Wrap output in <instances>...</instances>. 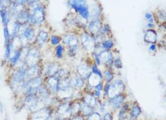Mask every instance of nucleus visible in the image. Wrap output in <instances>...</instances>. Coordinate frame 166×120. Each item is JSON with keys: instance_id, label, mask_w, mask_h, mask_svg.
<instances>
[{"instance_id": "c85d7f7f", "label": "nucleus", "mask_w": 166, "mask_h": 120, "mask_svg": "<svg viewBox=\"0 0 166 120\" xmlns=\"http://www.w3.org/2000/svg\"><path fill=\"white\" fill-rule=\"evenodd\" d=\"M81 109L82 113L86 116H88L91 114H92V107L85 104H84L82 107L81 106Z\"/></svg>"}, {"instance_id": "39448f33", "label": "nucleus", "mask_w": 166, "mask_h": 120, "mask_svg": "<svg viewBox=\"0 0 166 120\" xmlns=\"http://www.w3.org/2000/svg\"><path fill=\"white\" fill-rule=\"evenodd\" d=\"M81 39L83 47L86 50L91 51L94 49L95 47V40L88 33H84L81 36Z\"/></svg>"}, {"instance_id": "f3484780", "label": "nucleus", "mask_w": 166, "mask_h": 120, "mask_svg": "<svg viewBox=\"0 0 166 120\" xmlns=\"http://www.w3.org/2000/svg\"><path fill=\"white\" fill-rule=\"evenodd\" d=\"M58 83H59V79L56 77H51L48 80H47V84L49 87L50 89L55 92L58 90Z\"/></svg>"}, {"instance_id": "49530a36", "label": "nucleus", "mask_w": 166, "mask_h": 120, "mask_svg": "<svg viewBox=\"0 0 166 120\" xmlns=\"http://www.w3.org/2000/svg\"><path fill=\"white\" fill-rule=\"evenodd\" d=\"M71 120H83V118L81 116H74Z\"/></svg>"}, {"instance_id": "4be33fe9", "label": "nucleus", "mask_w": 166, "mask_h": 120, "mask_svg": "<svg viewBox=\"0 0 166 120\" xmlns=\"http://www.w3.org/2000/svg\"><path fill=\"white\" fill-rule=\"evenodd\" d=\"M70 85L72 86L74 88H81L83 85V79L81 77L75 76L72 78V79L70 81Z\"/></svg>"}, {"instance_id": "ea45409f", "label": "nucleus", "mask_w": 166, "mask_h": 120, "mask_svg": "<svg viewBox=\"0 0 166 120\" xmlns=\"http://www.w3.org/2000/svg\"><path fill=\"white\" fill-rule=\"evenodd\" d=\"M1 12V17H2V19L3 21V22L4 24H6L7 22V15H6V10L4 9Z\"/></svg>"}, {"instance_id": "c03bdc74", "label": "nucleus", "mask_w": 166, "mask_h": 120, "mask_svg": "<svg viewBox=\"0 0 166 120\" xmlns=\"http://www.w3.org/2000/svg\"><path fill=\"white\" fill-rule=\"evenodd\" d=\"M10 53V46H7L6 47V57L7 58H9Z\"/></svg>"}, {"instance_id": "412c9836", "label": "nucleus", "mask_w": 166, "mask_h": 120, "mask_svg": "<svg viewBox=\"0 0 166 120\" xmlns=\"http://www.w3.org/2000/svg\"><path fill=\"white\" fill-rule=\"evenodd\" d=\"M48 38V33H47L46 32L43 30H42L39 33L37 36L36 43L40 45H42L47 41Z\"/></svg>"}, {"instance_id": "9b49d317", "label": "nucleus", "mask_w": 166, "mask_h": 120, "mask_svg": "<svg viewBox=\"0 0 166 120\" xmlns=\"http://www.w3.org/2000/svg\"><path fill=\"white\" fill-rule=\"evenodd\" d=\"M124 99H125L124 97L120 94L113 98H111L109 100V103L110 104V106L112 107V108L118 109L122 104Z\"/></svg>"}, {"instance_id": "72a5a7b5", "label": "nucleus", "mask_w": 166, "mask_h": 120, "mask_svg": "<svg viewBox=\"0 0 166 120\" xmlns=\"http://www.w3.org/2000/svg\"><path fill=\"white\" fill-rule=\"evenodd\" d=\"M113 47V42L111 40H108L104 42V47L106 50H109Z\"/></svg>"}, {"instance_id": "423d86ee", "label": "nucleus", "mask_w": 166, "mask_h": 120, "mask_svg": "<svg viewBox=\"0 0 166 120\" xmlns=\"http://www.w3.org/2000/svg\"><path fill=\"white\" fill-rule=\"evenodd\" d=\"M51 110L49 108H43L34 113L32 120H47L51 115Z\"/></svg>"}, {"instance_id": "2eb2a0df", "label": "nucleus", "mask_w": 166, "mask_h": 120, "mask_svg": "<svg viewBox=\"0 0 166 120\" xmlns=\"http://www.w3.org/2000/svg\"><path fill=\"white\" fill-rule=\"evenodd\" d=\"M42 79L39 76H37L36 77H35L31 80H29L27 83H25L24 85V88H26L27 89L29 88H38L41 85Z\"/></svg>"}, {"instance_id": "f704fd0d", "label": "nucleus", "mask_w": 166, "mask_h": 120, "mask_svg": "<svg viewBox=\"0 0 166 120\" xmlns=\"http://www.w3.org/2000/svg\"><path fill=\"white\" fill-rule=\"evenodd\" d=\"M91 70L92 71V73H94V74H97V75H98V76H99L100 77H101L102 78V73H101V72H100V71L98 69V68L97 67V65H93V66H92V69H91Z\"/></svg>"}, {"instance_id": "20e7f679", "label": "nucleus", "mask_w": 166, "mask_h": 120, "mask_svg": "<svg viewBox=\"0 0 166 120\" xmlns=\"http://www.w3.org/2000/svg\"><path fill=\"white\" fill-rule=\"evenodd\" d=\"M25 59L27 63L30 66L37 65L40 59L39 52L36 49H32L29 50Z\"/></svg>"}, {"instance_id": "8fccbe9b", "label": "nucleus", "mask_w": 166, "mask_h": 120, "mask_svg": "<svg viewBox=\"0 0 166 120\" xmlns=\"http://www.w3.org/2000/svg\"><path fill=\"white\" fill-rule=\"evenodd\" d=\"M155 48H156V47H155V45L154 44L152 45L150 47V48H149V49H150V50H152V51H154V50H155Z\"/></svg>"}, {"instance_id": "b1692460", "label": "nucleus", "mask_w": 166, "mask_h": 120, "mask_svg": "<svg viewBox=\"0 0 166 120\" xmlns=\"http://www.w3.org/2000/svg\"><path fill=\"white\" fill-rule=\"evenodd\" d=\"M29 17H30V15L28 14L27 12L25 11L24 10L17 15L18 21L21 24H24L27 21H28L29 20Z\"/></svg>"}, {"instance_id": "4c0bfd02", "label": "nucleus", "mask_w": 166, "mask_h": 120, "mask_svg": "<svg viewBox=\"0 0 166 120\" xmlns=\"http://www.w3.org/2000/svg\"><path fill=\"white\" fill-rule=\"evenodd\" d=\"M59 38L56 36H52L51 38V42L53 45H58L59 43Z\"/></svg>"}, {"instance_id": "a18cd8bd", "label": "nucleus", "mask_w": 166, "mask_h": 120, "mask_svg": "<svg viewBox=\"0 0 166 120\" xmlns=\"http://www.w3.org/2000/svg\"><path fill=\"white\" fill-rule=\"evenodd\" d=\"M104 120H112V116L109 113H107L104 117Z\"/></svg>"}, {"instance_id": "a878e982", "label": "nucleus", "mask_w": 166, "mask_h": 120, "mask_svg": "<svg viewBox=\"0 0 166 120\" xmlns=\"http://www.w3.org/2000/svg\"><path fill=\"white\" fill-rule=\"evenodd\" d=\"M140 114H141V109L138 106H134L130 112V117L132 119L137 118L140 115Z\"/></svg>"}, {"instance_id": "473e14b6", "label": "nucleus", "mask_w": 166, "mask_h": 120, "mask_svg": "<svg viewBox=\"0 0 166 120\" xmlns=\"http://www.w3.org/2000/svg\"><path fill=\"white\" fill-rule=\"evenodd\" d=\"M87 120H101V117L99 115V114L94 112L88 115Z\"/></svg>"}, {"instance_id": "de8ad7c7", "label": "nucleus", "mask_w": 166, "mask_h": 120, "mask_svg": "<svg viewBox=\"0 0 166 120\" xmlns=\"http://www.w3.org/2000/svg\"><path fill=\"white\" fill-rule=\"evenodd\" d=\"M102 88H103V87H102V84L101 83H100V84H99L97 86H96V88L97 91H99L102 90Z\"/></svg>"}, {"instance_id": "79ce46f5", "label": "nucleus", "mask_w": 166, "mask_h": 120, "mask_svg": "<svg viewBox=\"0 0 166 120\" xmlns=\"http://www.w3.org/2000/svg\"><path fill=\"white\" fill-rule=\"evenodd\" d=\"M4 38L6 39V43H7L9 39V31L6 27L4 28Z\"/></svg>"}, {"instance_id": "393cba45", "label": "nucleus", "mask_w": 166, "mask_h": 120, "mask_svg": "<svg viewBox=\"0 0 166 120\" xmlns=\"http://www.w3.org/2000/svg\"><path fill=\"white\" fill-rule=\"evenodd\" d=\"M70 82L66 78H63L61 81L59 80L58 90H65L70 88Z\"/></svg>"}, {"instance_id": "a19ab883", "label": "nucleus", "mask_w": 166, "mask_h": 120, "mask_svg": "<svg viewBox=\"0 0 166 120\" xmlns=\"http://www.w3.org/2000/svg\"><path fill=\"white\" fill-rule=\"evenodd\" d=\"M114 65H115V66L116 68H117L119 69H120V68H122V62H121V60H120L119 59L115 60V62H114Z\"/></svg>"}, {"instance_id": "7c9ffc66", "label": "nucleus", "mask_w": 166, "mask_h": 120, "mask_svg": "<svg viewBox=\"0 0 166 120\" xmlns=\"http://www.w3.org/2000/svg\"><path fill=\"white\" fill-rule=\"evenodd\" d=\"M128 110V106L127 104H125L123 107L122 108L120 112V114H119V118L120 120H122L124 119L125 118V115L126 114V112Z\"/></svg>"}, {"instance_id": "dca6fc26", "label": "nucleus", "mask_w": 166, "mask_h": 120, "mask_svg": "<svg viewBox=\"0 0 166 120\" xmlns=\"http://www.w3.org/2000/svg\"><path fill=\"white\" fill-rule=\"evenodd\" d=\"M102 28V22L99 20L92 21L89 25V30L92 33H97Z\"/></svg>"}, {"instance_id": "c756f323", "label": "nucleus", "mask_w": 166, "mask_h": 120, "mask_svg": "<svg viewBox=\"0 0 166 120\" xmlns=\"http://www.w3.org/2000/svg\"><path fill=\"white\" fill-rule=\"evenodd\" d=\"M70 111H71L72 114H76L81 109V105H80L79 103H75L71 107H70Z\"/></svg>"}, {"instance_id": "6ab92c4d", "label": "nucleus", "mask_w": 166, "mask_h": 120, "mask_svg": "<svg viewBox=\"0 0 166 120\" xmlns=\"http://www.w3.org/2000/svg\"><path fill=\"white\" fill-rule=\"evenodd\" d=\"M88 83L89 84L92 86H96L99 84L101 83L102 77L99 76L94 74L93 73L90 74V76L88 77Z\"/></svg>"}, {"instance_id": "f257e3e1", "label": "nucleus", "mask_w": 166, "mask_h": 120, "mask_svg": "<svg viewBox=\"0 0 166 120\" xmlns=\"http://www.w3.org/2000/svg\"><path fill=\"white\" fill-rule=\"evenodd\" d=\"M69 4L73 8L79 12L83 18L88 19L89 13L86 1H70Z\"/></svg>"}, {"instance_id": "f03ea898", "label": "nucleus", "mask_w": 166, "mask_h": 120, "mask_svg": "<svg viewBox=\"0 0 166 120\" xmlns=\"http://www.w3.org/2000/svg\"><path fill=\"white\" fill-rule=\"evenodd\" d=\"M45 18V10L43 7L38 6L33 11L32 15H30L28 21L34 24H41Z\"/></svg>"}, {"instance_id": "603ef678", "label": "nucleus", "mask_w": 166, "mask_h": 120, "mask_svg": "<svg viewBox=\"0 0 166 120\" xmlns=\"http://www.w3.org/2000/svg\"><path fill=\"white\" fill-rule=\"evenodd\" d=\"M2 111H3V106L0 101V111H1V112H2Z\"/></svg>"}, {"instance_id": "0eeeda50", "label": "nucleus", "mask_w": 166, "mask_h": 120, "mask_svg": "<svg viewBox=\"0 0 166 120\" xmlns=\"http://www.w3.org/2000/svg\"><path fill=\"white\" fill-rule=\"evenodd\" d=\"M77 71L82 79H88L92 73L91 69L85 63H81L77 67Z\"/></svg>"}, {"instance_id": "6e6552de", "label": "nucleus", "mask_w": 166, "mask_h": 120, "mask_svg": "<svg viewBox=\"0 0 166 120\" xmlns=\"http://www.w3.org/2000/svg\"><path fill=\"white\" fill-rule=\"evenodd\" d=\"M25 78V71L23 69H20L17 71L12 77V84L15 86H19Z\"/></svg>"}, {"instance_id": "7ed1b4c3", "label": "nucleus", "mask_w": 166, "mask_h": 120, "mask_svg": "<svg viewBox=\"0 0 166 120\" xmlns=\"http://www.w3.org/2000/svg\"><path fill=\"white\" fill-rule=\"evenodd\" d=\"M125 86L122 81L119 80L111 84H109L108 92V96L110 99L120 95L124 90Z\"/></svg>"}, {"instance_id": "2f4dec72", "label": "nucleus", "mask_w": 166, "mask_h": 120, "mask_svg": "<svg viewBox=\"0 0 166 120\" xmlns=\"http://www.w3.org/2000/svg\"><path fill=\"white\" fill-rule=\"evenodd\" d=\"M20 56H21V52L20 51H17L14 54L13 56L10 59V63L12 65L15 64L17 62V61L19 60Z\"/></svg>"}, {"instance_id": "5701e85b", "label": "nucleus", "mask_w": 166, "mask_h": 120, "mask_svg": "<svg viewBox=\"0 0 166 120\" xmlns=\"http://www.w3.org/2000/svg\"><path fill=\"white\" fill-rule=\"evenodd\" d=\"M84 102L85 104L90 106V107H94L96 106L97 104V100L91 95L87 94L84 98Z\"/></svg>"}, {"instance_id": "e433bc0d", "label": "nucleus", "mask_w": 166, "mask_h": 120, "mask_svg": "<svg viewBox=\"0 0 166 120\" xmlns=\"http://www.w3.org/2000/svg\"><path fill=\"white\" fill-rule=\"evenodd\" d=\"M63 50V48L62 46L61 45H59L58 47H57V50H56V55L59 58H61L62 56Z\"/></svg>"}, {"instance_id": "58836bf2", "label": "nucleus", "mask_w": 166, "mask_h": 120, "mask_svg": "<svg viewBox=\"0 0 166 120\" xmlns=\"http://www.w3.org/2000/svg\"><path fill=\"white\" fill-rule=\"evenodd\" d=\"M39 3H40L39 1H31L29 2L30 7L31 8H34V9L39 6H38L39 4Z\"/></svg>"}, {"instance_id": "bb28decb", "label": "nucleus", "mask_w": 166, "mask_h": 120, "mask_svg": "<svg viewBox=\"0 0 166 120\" xmlns=\"http://www.w3.org/2000/svg\"><path fill=\"white\" fill-rule=\"evenodd\" d=\"M24 35L27 40H32L35 36V31L33 28L30 27H28L25 30L24 32Z\"/></svg>"}, {"instance_id": "1a4fd4ad", "label": "nucleus", "mask_w": 166, "mask_h": 120, "mask_svg": "<svg viewBox=\"0 0 166 120\" xmlns=\"http://www.w3.org/2000/svg\"><path fill=\"white\" fill-rule=\"evenodd\" d=\"M97 57L100 60V62H102L106 65H111L113 61V56L112 53L107 50H104L100 54L97 55Z\"/></svg>"}, {"instance_id": "aec40b11", "label": "nucleus", "mask_w": 166, "mask_h": 120, "mask_svg": "<svg viewBox=\"0 0 166 120\" xmlns=\"http://www.w3.org/2000/svg\"><path fill=\"white\" fill-rule=\"evenodd\" d=\"M59 64L57 63H50L47 69V74L48 76H53L58 73L59 71Z\"/></svg>"}, {"instance_id": "c9c22d12", "label": "nucleus", "mask_w": 166, "mask_h": 120, "mask_svg": "<svg viewBox=\"0 0 166 120\" xmlns=\"http://www.w3.org/2000/svg\"><path fill=\"white\" fill-rule=\"evenodd\" d=\"M104 77H105L106 80L109 82V81H111V80L112 79L113 74L109 71H106L104 72Z\"/></svg>"}, {"instance_id": "37998d69", "label": "nucleus", "mask_w": 166, "mask_h": 120, "mask_svg": "<svg viewBox=\"0 0 166 120\" xmlns=\"http://www.w3.org/2000/svg\"><path fill=\"white\" fill-rule=\"evenodd\" d=\"M145 18L149 20L150 23H152L153 22V18L151 14H150V13L145 14Z\"/></svg>"}, {"instance_id": "3c124183", "label": "nucleus", "mask_w": 166, "mask_h": 120, "mask_svg": "<svg viewBox=\"0 0 166 120\" xmlns=\"http://www.w3.org/2000/svg\"><path fill=\"white\" fill-rule=\"evenodd\" d=\"M95 95H96V96H97V97H99L100 95V91H96V92H95Z\"/></svg>"}, {"instance_id": "f8f14e48", "label": "nucleus", "mask_w": 166, "mask_h": 120, "mask_svg": "<svg viewBox=\"0 0 166 120\" xmlns=\"http://www.w3.org/2000/svg\"><path fill=\"white\" fill-rule=\"evenodd\" d=\"M63 42L67 45H69L70 47H71V48L72 47H77L78 45V40L77 38L73 35H66L64 36L63 38Z\"/></svg>"}, {"instance_id": "cd10ccee", "label": "nucleus", "mask_w": 166, "mask_h": 120, "mask_svg": "<svg viewBox=\"0 0 166 120\" xmlns=\"http://www.w3.org/2000/svg\"><path fill=\"white\" fill-rule=\"evenodd\" d=\"M37 93L39 94V95L41 96L42 98H46L48 95V89L45 86L42 85L38 88Z\"/></svg>"}, {"instance_id": "a211bd4d", "label": "nucleus", "mask_w": 166, "mask_h": 120, "mask_svg": "<svg viewBox=\"0 0 166 120\" xmlns=\"http://www.w3.org/2000/svg\"><path fill=\"white\" fill-rule=\"evenodd\" d=\"M157 33L153 30H149L146 32L145 36V40L149 43H155L157 40Z\"/></svg>"}, {"instance_id": "ddd939ff", "label": "nucleus", "mask_w": 166, "mask_h": 120, "mask_svg": "<svg viewBox=\"0 0 166 120\" xmlns=\"http://www.w3.org/2000/svg\"><path fill=\"white\" fill-rule=\"evenodd\" d=\"M40 71V68L38 65L30 66L28 70L25 71V79L31 80L35 77H36Z\"/></svg>"}, {"instance_id": "4468645a", "label": "nucleus", "mask_w": 166, "mask_h": 120, "mask_svg": "<svg viewBox=\"0 0 166 120\" xmlns=\"http://www.w3.org/2000/svg\"><path fill=\"white\" fill-rule=\"evenodd\" d=\"M38 104V99L36 95L28 96L25 100V105L29 109H34L37 107Z\"/></svg>"}, {"instance_id": "9d476101", "label": "nucleus", "mask_w": 166, "mask_h": 120, "mask_svg": "<svg viewBox=\"0 0 166 120\" xmlns=\"http://www.w3.org/2000/svg\"><path fill=\"white\" fill-rule=\"evenodd\" d=\"M58 114L61 117L68 118L71 115V112L68 103H63L61 104L58 110Z\"/></svg>"}, {"instance_id": "09e8293b", "label": "nucleus", "mask_w": 166, "mask_h": 120, "mask_svg": "<svg viewBox=\"0 0 166 120\" xmlns=\"http://www.w3.org/2000/svg\"><path fill=\"white\" fill-rule=\"evenodd\" d=\"M4 9V5L2 4V2H1V1H0V11L2 12L3 10Z\"/></svg>"}]
</instances>
